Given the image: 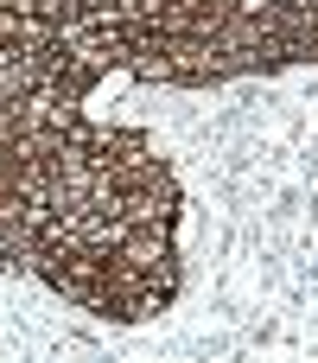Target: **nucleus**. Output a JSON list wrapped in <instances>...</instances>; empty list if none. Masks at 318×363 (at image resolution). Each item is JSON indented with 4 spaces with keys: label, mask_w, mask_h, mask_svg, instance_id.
<instances>
[{
    "label": "nucleus",
    "mask_w": 318,
    "mask_h": 363,
    "mask_svg": "<svg viewBox=\"0 0 318 363\" xmlns=\"http://www.w3.org/2000/svg\"><path fill=\"white\" fill-rule=\"evenodd\" d=\"M255 19L287 51V70L293 64H318V0H261Z\"/></svg>",
    "instance_id": "nucleus-1"
}]
</instances>
